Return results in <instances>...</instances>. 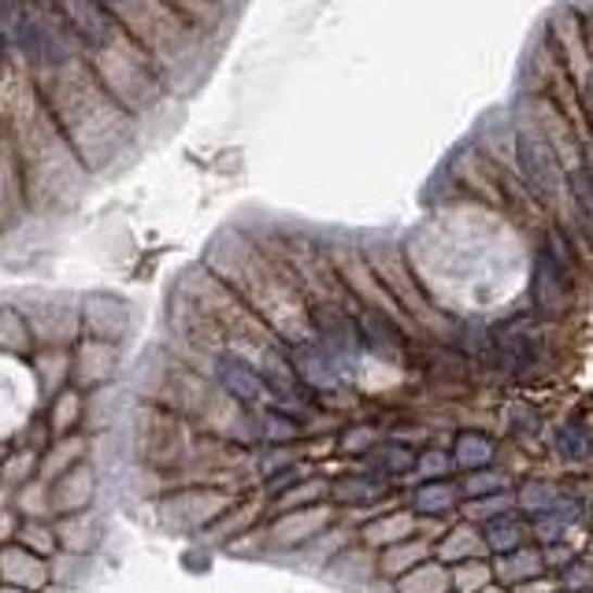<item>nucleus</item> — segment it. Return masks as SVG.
I'll list each match as a JSON object with an SVG mask.
<instances>
[{"label": "nucleus", "instance_id": "1", "mask_svg": "<svg viewBox=\"0 0 593 593\" xmlns=\"http://www.w3.org/2000/svg\"><path fill=\"white\" fill-rule=\"evenodd\" d=\"M212 386L230 404H238L241 412L264 408L267 386L260 379L256 364L249 361V356H241L238 349H219V353L212 356Z\"/></svg>", "mask_w": 593, "mask_h": 593}, {"label": "nucleus", "instance_id": "2", "mask_svg": "<svg viewBox=\"0 0 593 593\" xmlns=\"http://www.w3.org/2000/svg\"><path fill=\"white\" fill-rule=\"evenodd\" d=\"M230 508V493L227 490H212V487H201V490H178L164 497V519L178 523L182 530H197V527H209L215 516Z\"/></svg>", "mask_w": 593, "mask_h": 593}, {"label": "nucleus", "instance_id": "3", "mask_svg": "<svg viewBox=\"0 0 593 593\" xmlns=\"http://www.w3.org/2000/svg\"><path fill=\"white\" fill-rule=\"evenodd\" d=\"M83 323H86L89 341L119 345L123 335H127V327H130V308H127V301H119V296L97 293L93 301L83 304Z\"/></svg>", "mask_w": 593, "mask_h": 593}, {"label": "nucleus", "instance_id": "4", "mask_svg": "<svg viewBox=\"0 0 593 593\" xmlns=\"http://www.w3.org/2000/svg\"><path fill=\"white\" fill-rule=\"evenodd\" d=\"M115 367H119V356H115V345H104V341H86L75 356H71V379H75V390H104L112 382Z\"/></svg>", "mask_w": 593, "mask_h": 593}, {"label": "nucleus", "instance_id": "5", "mask_svg": "<svg viewBox=\"0 0 593 593\" xmlns=\"http://www.w3.org/2000/svg\"><path fill=\"white\" fill-rule=\"evenodd\" d=\"M97 493V479L86 464L71 467L67 475H60L56 482H49V512H64V516H75V512H86V505Z\"/></svg>", "mask_w": 593, "mask_h": 593}, {"label": "nucleus", "instance_id": "6", "mask_svg": "<svg viewBox=\"0 0 593 593\" xmlns=\"http://www.w3.org/2000/svg\"><path fill=\"white\" fill-rule=\"evenodd\" d=\"M0 579H4L12 590L34 593L49 582V564H41V556L26 553L20 545H12V550L0 553Z\"/></svg>", "mask_w": 593, "mask_h": 593}, {"label": "nucleus", "instance_id": "7", "mask_svg": "<svg viewBox=\"0 0 593 593\" xmlns=\"http://www.w3.org/2000/svg\"><path fill=\"white\" fill-rule=\"evenodd\" d=\"M56 534V542L64 545L67 553H89L97 542H101V523H97L93 512H75V516H64L60 519V527L52 530Z\"/></svg>", "mask_w": 593, "mask_h": 593}, {"label": "nucleus", "instance_id": "8", "mask_svg": "<svg viewBox=\"0 0 593 593\" xmlns=\"http://www.w3.org/2000/svg\"><path fill=\"white\" fill-rule=\"evenodd\" d=\"M327 519V512H316V508H293L286 519H278L272 527V542L275 545H301L308 538L319 534V523Z\"/></svg>", "mask_w": 593, "mask_h": 593}, {"label": "nucleus", "instance_id": "9", "mask_svg": "<svg viewBox=\"0 0 593 593\" xmlns=\"http://www.w3.org/2000/svg\"><path fill=\"white\" fill-rule=\"evenodd\" d=\"M83 453H86V438H64V442H56V445H49V453L41 456V464H38V479L49 487V482H56L60 475H67L71 467H78V460H83Z\"/></svg>", "mask_w": 593, "mask_h": 593}, {"label": "nucleus", "instance_id": "10", "mask_svg": "<svg viewBox=\"0 0 593 593\" xmlns=\"http://www.w3.org/2000/svg\"><path fill=\"white\" fill-rule=\"evenodd\" d=\"M45 424H49L52 434L71 438V430L83 424V393H78L75 386L60 390L56 398H52V412L45 416Z\"/></svg>", "mask_w": 593, "mask_h": 593}, {"label": "nucleus", "instance_id": "11", "mask_svg": "<svg viewBox=\"0 0 593 593\" xmlns=\"http://www.w3.org/2000/svg\"><path fill=\"white\" fill-rule=\"evenodd\" d=\"M519 146H523V167H527L530 182L542 186V190H553V186H556V164H553L550 149H545L538 138H530V134H523Z\"/></svg>", "mask_w": 593, "mask_h": 593}, {"label": "nucleus", "instance_id": "12", "mask_svg": "<svg viewBox=\"0 0 593 593\" xmlns=\"http://www.w3.org/2000/svg\"><path fill=\"white\" fill-rule=\"evenodd\" d=\"M34 349V335L26 327V319L20 312L4 308L0 312V356H20V353H30Z\"/></svg>", "mask_w": 593, "mask_h": 593}, {"label": "nucleus", "instance_id": "13", "mask_svg": "<svg viewBox=\"0 0 593 593\" xmlns=\"http://www.w3.org/2000/svg\"><path fill=\"white\" fill-rule=\"evenodd\" d=\"M538 301L545 304V308H560L564 301H568V286H564V272L553 264L550 253H542V260H538Z\"/></svg>", "mask_w": 593, "mask_h": 593}, {"label": "nucleus", "instance_id": "14", "mask_svg": "<svg viewBox=\"0 0 593 593\" xmlns=\"http://www.w3.org/2000/svg\"><path fill=\"white\" fill-rule=\"evenodd\" d=\"M15 542H20V550L41 556V560L56 550V534H52V527L45 519H23L20 530H15Z\"/></svg>", "mask_w": 593, "mask_h": 593}, {"label": "nucleus", "instance_id": "15", "mask_svg": "<svg viewBox=\"0 0 593 593\" xmlns=\"http://www.w3.org/2000/svg\"><path fill=\"white\" fill-rule=\"evenodd\" d=\"M449 575L438 568H419L401 582V593H445Z\"/></svg>", "mask_w": 593, "mask_h": 593}, {"label": "nucleus", "instance_id": "16", "mask_svg": "<svg viewBox=\"0 0 593 593\" xmlns=\"http://www.w3.org/2000/svg\"><path fill=\"white\" fill-rule=\"evenodd\" d=\"M519 538H523V523H516V519H493L490 523L493 550H512V545H519Z\"/></svg>", "mask_w": 593, "mask_h": 593}, {"label": "nucleus", "instance_id": "17", "mask_svg": "<svg viewBox=\"0 0 593 593\" xmlns=\"http://www.w3.org/2000/svg\"><path fill=\"white\" fill-rule=\"evenodd\" d=\"M449 505H453V490H449L445 482H438V487H424L416 493L419 512H445Z\"/></svg>", "mask_w": 593, "mask_h": 593}, {"label": "nucleus", "instance_id": "18", "mask_svg": "<svg viewBox=\"0 0 593 593\" xmlns=\"http://www.w3.org/2000/svg\"><path fill=\"white\" fill-rule=\"evenodd\" d=\"M590 438H586V430H582V427H564L560 430V453L564 456H571V460H579V456H586L590 453Z\"/></svg>", "mask_w": 593, "mask_h": 593}, {"label": "nucleus", "instance_id": "19", "mask_svg": "<svg viewBox=\"0 0 593 593\" xmlns=\"http://www.w3.org/2000/svg\"><path fill=\"white\" fill-rule=\"evenodd\" d=\"M493 456V445L487 438H460V464H487Z\"/></svg>", "mask_w": 593, "mask_h": 593}, {"label": "nucleus", "instance_id": "20", "mask_svg": "<svg viewBox=\"0 0 593 593\" xmlns=\"http://www.w3.org/2000/svg\"><path fill=\"white\" fill-rule=\"evenodd\" d=\"M338 497H356V501H367V497H375L379 493V487L375 482H361V479H349V482H341V487H335Z\"/></svg>", "mask_w": 593, "mask_h": 593}, {"label": "nucleus", "instance_id": "21", "mask_svg": "<svg viewBox=\"0 0 593 593\" xmlns=\"http://www.w3.org/2000/svg\"><path fill=\"white\" fill-rule=\"evenodd\" d=\"M419 467H424V471H445L449 460H445V456H427V460L419 464Z\"/></svg>", "mask_w": 593, "mask_h": 593}, {"label": "nucleus", "instance_id": "22", "mask_svg": "<svg viewBox=\"0 0 593 593\" xmlns=\"http://www.w3.org/2000/svg\"><path fill=\"white\" fill-rule=\"evenodd\" d=\"M0 78H4V49H0Z\"/></svg>", "mask_w": 593, "mask_h": 593}, {"label": "nucleus", "instance_id": "23", "mask_svg": "<svg viewBox=\"0 0 593 593\" xmlns=\"http://www.w3.org/2000/svg\"><path fill=\"white\" fill-rule=\"evenodd\" d=\"M0 593H23V590H12V586H4V590H0Z\"/></svg>", "mask_w": 593, "mask_h": 593}]
</instances>
